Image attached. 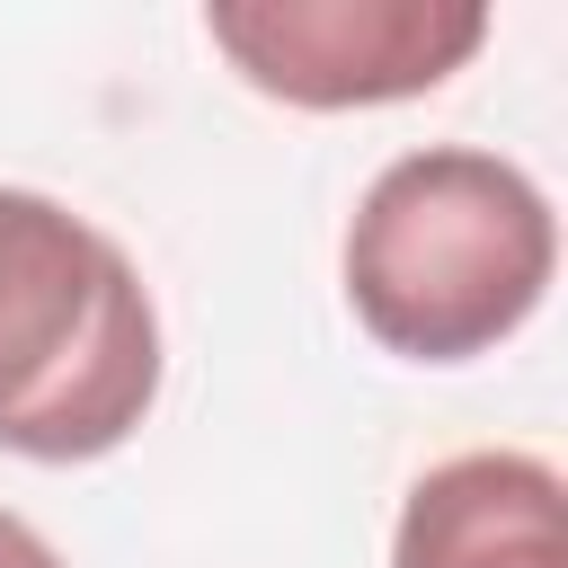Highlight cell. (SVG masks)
<instances>
[{
  "label": "cell",
  "mask_w": 568,
  "mask_h": 568,
  "mask_svg": "<svg viewBox=\"0 0 568 568\" xmlns=\"http://www.w3.org/2000/svg\"><path fill=\"white\" fill-rule=\"evenodd\" d=\"M559 266L550 195L470 142L399 151L346 222V302L373 346L408 364H470L506 346Z\"/></svg>",
  "instance_id": "cell-1"
},
{
  "label": "cell",
  "mask_w": 568,
  "mask_h": 568,
  "mask_svg": "<svg viewBox=\"0 0 568 568\" xmlns=\"http://www.w3.org/2000/svg\"><path fill=\"white\" fill-rule=\"evenodd\" d=\"M390 568H568L559 470L541 453L435 462L390 524Z\"/></svg>",
  "instance_id": "cell-4"
},
{
  "label": "cell",
  "mask_w": 568,
  "mask_h": 568,
  "mask_svg": "<svg viewBox=\"0 0 568 568\" xmlns=\"http://www.w3.org/2000/svg\"><path fill=\"white\" fill-rule=\"evenodd\" d=\"M0 568H62V559H53V541H44L27 515L0 506Z\"/></svg>",
  "instance_id": "cell-5"
},
{
  "label": "cell",
  "mask_w": 568,
  "mask_h": 568,
  "mask_svg": "<svg viewBox=\"0 0 568 568\" xmlns=\"http://www.w3.org/2000/svg\"><path fill=\"white\" fill-rule=\"evenodd\" d=\"M204 36L257 98L337 115L444 89L479 44L488 9L470 0H213Z\"/></svg>",
  "instance_id": "cell-3"
},
{
  "label": "cell",
  "mask_w": 568,
  "mask_h": 568,
  "mask_svg": "<svg viewBox=\"0 0 568 568\" xmlns=\"http://www.w3.org/2000/svg\"><path fill=\"white\" fill-rule=\"evenodd\" d=\"M160 399L142 266L71 204L0 186V453L98 462Z\"/></svg>",
  "instance_id": "cell-2"
}]
</instances>
